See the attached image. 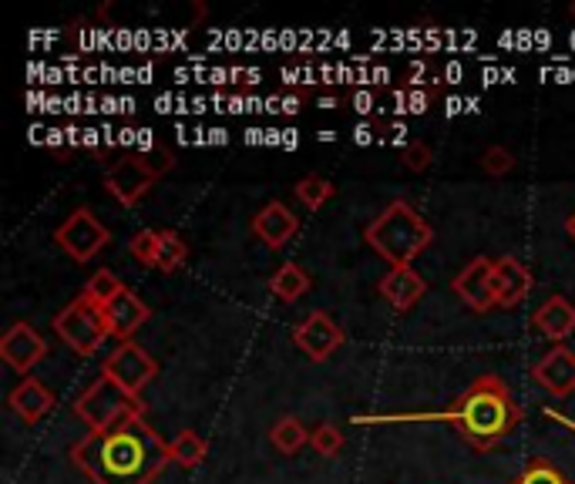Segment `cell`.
I'll use <instances>...</instances> for the list:
<instances>
[{
  "mask_svg": "<svg viewBox=\"0 0 575 484\" xmlns=\"http://www.w3.org/2000/svg\"><path fill=\"white\" fill-rule=\"evenodd\" d=\"M68 455L91 484H151L172 464L169 440L145 418H129L111 431H88Z\"/></svg>",
  "mask_w": 575,
  "mask_h": 484,
  "instance_id": "1",
  "label": "cell"
},
{
  "mask_svg": "<svg viewBox=\"0 0 575 484\" xmlns=\"http://www.w3.org/2000/svg\"><path fill=\"white\" fill-rule=\"evenodd\" d=\"M522 403H515L505 380L498 374H485L465 394H457L448 411L407 414L397 421H441L462 434L475 451H491L522 424ZM357 424H377V418H357Z\"/></svg>",
  "mask_w": 575,
  "mask_h": 484,
  "instance_id": "2",
  "label": "cell"
},
{
  "mask_svg": "<svg viewBox=\"0 0 575 484\" xmlns=\"http://www.w3.org/2000/svg\"><path fill=\"white\" fill-rule=\"evenodd\" d=\"M364 242L383 263H391V269H397L411 266L420 253L431 250L435 229L407 198H394L374 222H367Z\"/></svg>",
  "mask_w": 575,
  "mask_h": 484,
  "instance_id": "3",
  "label": "cell"
},
{
  "mask_svg": "<svg viewBox=\"0 0 575 484\" xmlns=\"http://www.w3.org/2000/svg\"><path fill=\"white\" fill-rule=\"evenodd\" d=\"M74 418H78L88 431H111L129 418H145V400L125 394L114 380L105 374L74 400Z\"/></svg>",
  "mask_w": 575,
  "mask_h": 484,
  "instance_id": "4",
  "label": "cell"
},
{
  "mask_svg": "<svg viewBox=\"0 0 575 484\" xmlns=\"http://www.w3.org/2000/svg\"><path fill=\"white\" fill-rule=\"evenodd\" d=\"M54 334L64 340L68 350H74L78 356H95V353L101 350L105 337H108L101 313H98L91 303H85L82 297H74V300L54 316Z\"/></svg>",
  "mask_w": 575,
  "mask_h": 484,
  "instance_id": "5",
  "label": "cell"
},
{
  "mask_svg": "<svg viewBox=\"0 0 575 484\" xmlns=\"http://www.w3.org/2000/svg\"><path fill=\"white\" fill-rule=\"evenodd\" d=\"M101 374L119 384L125 394L142 397V390L159 377V363L145 347L129 340V343H119L108 353V360L101 363Z\"/></svg>",
  "mask_w": 575,
  "mask_h": 484,
  "instance_id": "6",
  "label": "cell"
},
{
  "mask_svg": "<svg viewBox=\"0 0 575 484\" xmlns=\"http://www.w3.org/2000/svg\"><path fill=\"white\" fill-rule=\"evenodd\" d=\"M54 242L74 263H91L111 242V232H108V226H101V219L91 209H74L54 229Z\"/></svg>",
  "mask_w": 575,
  "mask_h": 484,
  "instance_id": "7",
  "label": "cell"
},
{
  "mask_svg": "<svg viewBox=\"0 0 575 484\" xmlns=\"http://www.w3.org/2000/svg\"><path fill=\"white\" fill-rule=\"evenodd\" d=\"M156 182H159V176L145 166L142 155H125L119 161H111V169L105 172V189L125 209L138 206V202L151 192V185H156Z\"/></svg>",
  "mask_w": 575,
  "mask_h": 484,
  "instance_id": "8",
  "label": "cell"
},
{
  "mask_svg": "<svg viewBox=\"0 0 575 484\" xmlns=\"http://www.w3.org/2000/svg\"><path fill=\"white\" fill-rule=\"evenodd\" d=\"M293 343L310 356L314 363H323L330 360L340 347H343V330H340V323L323 313V310H314V313H306L299 323H296V330H293Z\"/></svg>",
  "mask_w": 575,
  "mask_h": 484,
  "instance_id": "9",
  "label": "cell"
},
{
  "mask_svg": "<svg viewBox=\"0 0 575 484\" xmlns=\"http://www.w3.org/2000/svg\"><path fill=\"white\" fill-rule=\"evenodd\" d=\"M45 356H48V340L37 334L30 323H11V327L4 330V337H0V360H4L11 371L24 374V377Z\"/></svg>",
  "mask_w": 575,
  "mask_h": 484,
  "instance_id": "10",
  "label": "cell"
},
{
  "mask_svg": "<svg viewBox=\"0 0 575 484\" xmlns=\"http://www.w3.org/2000/svg\"><path fill=\"white\" fill-rule=\"evenodd\" d=\"M491 273H494V259L488 256H475L465 269H457V276L451 279V290L454 297L462 300L468 310L475 313H488L494 310V282H491Z\"/></svg>",
  "mask_w": 575,
  "mask_h": 484,
  "instance_id": "11",
  "label": "cell"
},
{
  "mask_svg": "<svg viewBox=\"0 0 575 484\" xmlns=\"http://www.w3.org/2000/svg\"><path fill=\"white\" fill-rule=\"evenodd\" d=\"M148 316H151V310H148V306L142 303V297H138L135 290H129V287L101 310V319H105L108 337H114L119 343H129V340L145 327V323H148Z\"/></svg>",
  "mask_w": 575,
  "mask_h": 484,
  "instance_id": "12",
  "label": "cell"
},
{
  "mask_svg": "<svg viewBox=\"0 0 575 484\" xmlns=\"http://www.w3.org/2000/svg\"><path fill=\"white\" fill-rule=\"evenodd\" d=\"M253 235L262 242V246H270V250H283L286 242L299 232V219L296 213L286 206V202L273 198V202H266V206L253 216Z\"/></svg>",
  "mask_w": 575,
  "mask_h": 484,
  "instance_id": "13",
  "label": "cell"
},
{
  "mask_svg": "<svg viewBox=\"0 0 575 484\" xmlns=\"http://www.w3.org/2000/svg\"><path fill=\"white\" fill-rule=\"evenodd\" d=\"M531 377L539 387H546L552 397L565 400L575 394V353L568 347H552L539 363L531 367Z\"/></svg>",
  "mask_w": 575,
  "mask_h": 484,
  "instance_id": "14",
  "label": "cell"
},
{
  "mask_svg": "<svg viewBox=\"0 0 575 484\" xmlns=\"http://www.w3.org/2000/svg\"><path fill=\"white\" fill-rule=\"evenodd\" d=\"M491 282H494V303L502 310H512L518 303H525V297L531 293V273L522 259L515 256H502L494 259V273H491Z\"/></svg>",
  "mask_w": 575,
  "mask_h": 484,
  "instance_id": "15",
  "label": "cell"
},
{
  "mask_svg": "<svg viewBox=\"0 0 575 484\" xmlns=\"http://www.w3.org/2000/svg\"><path fill=\"white\" fill-rule=\"evenodd\" d=\"M377 293L388 300L397 313H411L420 300H425L428 282H425V276H420L417 269L397 266V269H391L388 276L377 282Z\"/></svg>",
  "mask_w": 575,
  "mask_h": 484,
  "instance_id": "16",
  "label": "cell"
},
{
  "mask_svg": "<svg viewBox=\"0 0 575 484\" xmlns=\"http://www.w3.org/2000/svg\"><path fill=\"white\" fill-rule=\"evenodd\" d=\"M8 408L24 421V424H41L48 418V411L54 408V394L37 380V377H24L11 394H8Z\"/></svg>",
  "mask_w": 575,
  "mask_h": 484,
  "instance_id": "17",
  "label": "cell"
},
{
  "mask_svg": "<svg viewBox=\"0 0 575 484\" xmlns=\"http://www.w3.org/2000/svg\"><path fill=\"white\" fill-rule=\"evenodd\" d=\"M531 327L559 347L565 337L575 334V306L565 297H549L539 310L531 313Z\"/></svg>",
  "mask_w": 575,
  "mask_h": 484,
  "instance_id": "18",
  "label": "cell"
},
{
  "mask_svg": "<svg viewBox=\"0 0 575 484\" xmlns=\"http://www.w3.org/2000/svg\"><path fill=\"white\" fill-rule=\"evenodd\" d=\"M188 259V242L175 229H156V246H151V266L159 273H179Z\"/></svg>",
  "mask_w": 575,
  "mask_h": 484,
  "instance_id": "19",
  "label": "cell"
},
{
  "mask_svg": "<svg viewBox=\"0 0 575 484\" xmlns=\"http://www.w3.org/2000/svg\"><path fill=\"white\" fill-rule=\"evenodd\" d=\"M310 287H314V279H310V273H306L299 263H283L273 276H270V293L280 300V303H296V300H303L306 293H310Z\"/></svg>",
  "mask_w": 575,
  "mask_h": 484,
  "instance_id": "20",
  "label": "cell"
},
{
  "mask_svg": "<svg viewBox=\"0 0 575 484\" xmlns=\"http://www.w3.org/2000/svg\"><path fill=\"white\" fill-rule=\"evenodd\" d=\"M270 444H273L280 455L293 458V455H299L303 448H310V431L303 427L299 418L286 414V418H280V421L270 427Z\"/></svg>",
  "mask_w": 575,
  "mask_h": 484,
  "instance_id": "21",
  "label": "cell"
},
{
  "mask_svg": "<svg viewBox=\"0 0 575 484\" xmlns=\"http://www.w3.org/2000/svg\"><path fill=\"white\" fill-rule=\"evenodd\" d=\"M206 440L196 434V431H179L172 440H169V455H172V464L192 471V468H199L206 461Z\"/></svg>",
  "mask_w": 575,
  "mask_h": 484,
  "instance_id": "22",
  "label": "cell"
},
{
  "mask_svg": "<svg viewBox=\"0 0 575 484\" xmlns=\"http://www.w3.org/2000/svg\"><path fill=\"white\" fill-rule=\"evenodd\" d=\"M125 290V282L119 279V276H114L111 269H98V273H91V279L85 282V290H82V300L85 303H91L98 313L114 300V297H119Z\"/></svg>",
  "mask_w": 575,
  "mask_h": 484,
  "instance_id": "23",
  "label": "cell"
},
{
  "mask_svg": "<svg viewBox=\"0 0 575 484\" xmlns=\"http://www.w3.org/2000/svg\"><path fill=\"white\" fill-rule=\"evenodd\" d=\"M296 198L303 202V206L306 209H310V213H317V209H323L327 206V202L337 195V189H333V182H327L323 176H306V179H299L296 182Z\"/></svg>",
  "mask_w": 575,
  "mask_h": 484,
  "instance_id": "24",
  "label": "cell"
},
{
  "mask_svg": "<svg viewBox=\"0 0 575 484\" xmlns=\"http://www.w3.org/2000/svg\"><path fill=\"white\" fill-rule=\"evenodd\" d=\"M478 166H481V172L491 176V179H505V176L515 172L518 158H515V152L505 148V145H488V148L481 152V158H478Z\"/></svg>",
  "mask_w": 575,
  "mask_h": 484,
  "instance_id": "25",
  "label": "cell"
},
{
  "mask_svg": "<svg viewBox=\"0 0 575 484\" xmlns=\"http://www.w3.org/2000/svg\"><path fill=\"white\" fill-rule=\"evenodd\" d=\"M512 484H572V481H565L549 458H531Z\"/></svg>",
  "mask_w": 575,
  "mask_h": 484,
  "instance_id": "26",
  "label": "cell"
},
{
  "mask_svg": "<svg viewBox=\"0 0 575 484\" xmlns=\"http://www.w3.org/2000/svg\"><path fill=\"white\" fill-rule=\"evenodd\" d=\"M310 448L320 458H337L343 451V431L337 424H320L310 431Z\"/></svg>",
  "mask_w": 575,
  "mask_h": 484,
  "instance_id": "27",
  "label": "cell"
},
{
  "mask_svg": "<svg viewBox=\"0 0 575 484\" xmlns=\"http://www.w3.org/2000/svg\"><path fill=\"white\" fill-rule=\"evenodd\" d=\"M394 101H397V114H425L428 108H431V101H435V95L431 92H425V88H411V92H394Z\"/></svg>",
  "mask_w": 575,
  "mask_h": 484,
  "instance_id": "28",
  "label": "cell"
},
{
  "mask_svg": "<svg viewBox=\"0 0 575 484\" xmlns=\"http://www.w3.org/2000/svg\"><path fill=\"white\" fill-rule=\"evenodd\" d=\"M401 161H404L407 172H425V169H431L435 152H431V145H425V142H407L404 152H401Z\"/></svg>",
  "mask_w": 575,
  "mask_h": 484,
  "instance_id": "29",
  "label": "cell"
},
{
  "mask_svg": "<svg viewBox=\"0 0 575 484\" xmlns=\"http://www.w3.org/2000/svg\"><path fill=\"white\" fill-rule=\"evenodd\" d=\"M138 155H142V161H145V166L156 172L159 179L175 169V155H172L169 148H145V152H138Z\"/></svg>",
  "mask_w": 575,
  "mask_h": 484,
  "instance_id": "30",
  "label": "cell"
},
{
  "mask_svg": "<svg viewBox=\"0 0 575 484\" xmlns=\"http://www.w3.org/2000/svg\"><path fill=\"white\" fill-rule=\"evenodd\" d=\"M151 246H156V229H142V232L132 235L129 253H132L142 266H151Z\"/></svg>",
  "mask_w": 575,
  "mask_h": 484,
  "instance_id": "31",
  "label": "cell"
},
{
  "mask_svg": "<svg viewBox=\"0 0 575 484\" xmlns=\"http://www.w3.org/2000/svg\"><path fill=\"white\" fill-rule=\"evenodd\" d=\"M351 108L360 111V114H370L377 108V95L374 92H354L351 95Z\"/></svg>",
  "mask_w": 575,
  "mask_h": 484,
  "instance_id": "32",
  "label": "cell"
},
{
  "mask_svg": "<svg viewBox=\"0 0 575 484\" xmlns=\"http://www.w3.org/2000/svg\"><path fill=\"white\" fill-rule=\"evenodd\" d=\"M428 74H431V68L417 61V64L407 71V85H411V88H420V85H425V77H428Z\"/></svg>",
  "mask_w": 575,
  "mask_h": 484,
  "instance_id": "33",
  "label": "cell"
},
{
  "mask_svg": "<svg viewBox=\"0 0 575 484\" xmlns=\"http://www.w3.org/2000/svg\"><path fill=\"white\" fill-rule=\"evenodd\" d=\"M273 105H280V111H286V114H296L299 111V105H303V98L296 95H286V98H273Z\"/></svg>",
  "mask_w": 575,
  "mask_h": 484,
  "instance_id": "34",
  "label": "cell"
},
{
  "mask_svg": "<svg viewBox=\"0 0 575 484\" xmlns=\"http://www.w3.org/2000/svg\"><path fill=\"white\" fill-rule=\"evenodd\" d=\"M320 108L337 111V108H340V98H337V95H327V98H320Z\"/></svg>",
  "mask_w": 575,
  "mask_h": 484,
  "instance_id": "35",
  "label": "cell"
},
{
  "mask_svg": "<svg viewBox=\"0 0 575 484\" xmlns=\"http://www.w3.org/2000/svg\"><path fill=\"white\" fill-rule=\"evenodd\" d=\"M357 142H360V145L370 142V125H360V129H357Z\"/></svg>",
  "mask_w": 575,
  "mask_h": 484,
  "instance_id": "36",
  "label": "cell"
},
{
  "mask_svg": "<svg viewBox=\"0 0 575 484\" xmlns=\"http://www.w3.org/2000/svg\"><path fill=\"white\" fill-rule=\"evenodd\" d=\"M565 232H568V235H572V242H575V213L565 219Z\"/></svg>",
  "mask_w": 575,
  "mask_h": 484,
  "instance_id": "37",
  "label": "cell"
},
{
  "mask_svg": "<svg viewBox=\"0 0 575 484\" xmlns=\"http://www.w3.org/2000/svg\"><path fill=\"white\" fill-rule=\"evenodd\" d=\"M568 17L575 21V4H568Z\"/></svg>",
  "mask_w": 575,
  "mask_h": 484,
  "instance_id": "38",
  "label": "cell"
}]
</instances>
